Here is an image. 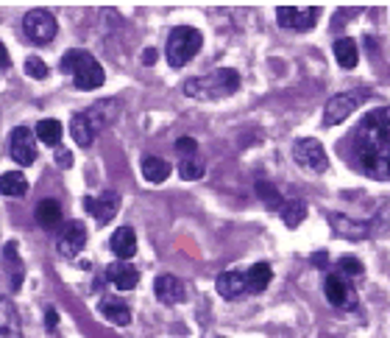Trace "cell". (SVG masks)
<instances>
[{
	"mask_svg": "<svg viewBox=\"0 0 390 338\" xmlns=\"http://www.w3.org/2000/svg\"><path fill=\"white\" fill-rule=\"evenodd\" d=\"M354 162L368 179L390 182V106L368 112L354 132Z\"/></svg>",
	"mask_w": 390,
	"mask_h": 338,
	"instance_id": "cell-1",
	"label": "cell"
},
{
	"mask_svg": "<svg viewBox=\"0 0 390 338\" xmlns=\"http://www.w3.org/2000/svg\"><path fill=\"white\" fill-rule=\"evenodd\" d=\"M117 109H120L117 101H95L89 109L76 112L73 120H70V135H73V140L81 145V148H89V145L95 143V137L115 120Z\"/></svg>",
	"mask_w": 390,
	"mask_h": 338,
	"instance_id": "cell-2",
	"label": "cell"
},
{
	"mask_svg": "<svg viewBox=\"0 0 390 338\" xmlns=\"http://www.w3.org/2000/svg\"><path fill=\"white\" fill-rule=\"evenodd\" d=\"M62 70H64V73H73L76 87L84 90V93H92V90H98V87H103V81H106V73H103V67L98 64V59L81 48L67 50V53L62 56Z\"/></svg>",
	"mask_w": 390,
	"mask_h": 338,
	"instance_id": "cell-3",
	"label": "cell"
},
{
	"mask_svg": "<svg viewBox=\"0 0 390 338\" xmlns=\"http://www.w3.org/2000/svg\"><path fill=\"white\" fill-rule=\"evenodd\" d=\"M237 90H240V73L231 67H220L210 76L184 81V96L190 98H226Z\"/></svg>",
	"mask_w": 390,
	"mask_h": 338,
	"instance_id": "cell-4",
	"label": "cell"
},
{
	"mask_svg": "<svg viewBox=\"0 0 390 338\" xmlns=\"http://www.w3.org/2000/svg\"><path fill=\"white\" fill-rule=\"evenodd\" d=\"M204 45V40H201V31H195V28H190V26H178L171 31V37H168V45H165V56H168V64L171 67H184L198 50Z\"/></svg>",
	"mask_w": 390,
	"mask_h": 338,
	"instance_id": "cell-5",
	"label": "cell"
},
{
	"mask_svg": "<svg viewBox=\"0 0 390 338\" xmlns=\"http://www.w3.org/2000/svg\"><path fill=\"white\" fill-rule=\"evenodd\" d=\"M56 31H59L56 17H53L50 11H45V9H34V11H28V14L23 17V34H25L34 45H47V43H53Z\"/></svg>",
	"mask_w": 390,
	"mask_h": 338,
	"instance_id": "cell-6",
	"label": "cell"
},
{
	"mask_svg": "<svg viewBox=\"0 0 390 338\" xmlns=\"http://www.w3.org/2000/svg\"><path fill=\"white\" fill-rule=\"evenodd\" d=\"M293 159L302 165L304 171H309V174H323V171L329 168V157H326L321 140H315V137L296 140V145H293Z\"/></svg>",
	"mask_w": 390,
	"mask_h": 338,
	"instance_id": "cell-7",
	"label": "cell"
},
{
	"mask_svg": "<svg viewBox=\"0 0 390 338\" xmlns=\"http://www.w3.org/2000/svg\"><path fill=\"white\" fill-rule=\"evenodd\" d=\"M365 101H368V93H362V90L340 93V96L329 98L326 106H323V126H338V123H343L348 115H351L357 106H362Z\"/></svg>",
	"mask_w": 390,
	"mask_h": 338,
	"instance_id": "cell-8",
	"label": "cell"
},
{
	"mask_svg": "<svg viewBox=\"0 0 390 338\" xmlns=\"http://www.w3.org/2000/svg\"><path fill=\"white\" fill-rule=\"evenodd\" d=\"M318 14H321V9L318 6H279L276 9V20H279V26L282 28H293V31H309L312 26H315V20H318Z\"/></svg>",
	"mask_w": 390,
	"mask_h": 338,
	"instance_id": "cell-9",
	"label": "cell"
},
{
	"mask_svg": "<svg viewBox=\"0 0 390 338\" xmlns=\"http://www.w3.org/2000/svg\"><path fill=\"white\" fill-rule=\"evenodd\" d=\"M329 224L338 235H343L348 241H365L368 235H374L377 230H382L385 224L377 218V221H351L343 213H329Z\"/></svg>",
	"mask_w": 390,
	"mask_h": 338,
	"instance_id": "cell-10",
	"label": "cell"
},
{
	"mask_svg": "<svg viewBox=\"0 0 390 338\" xmlns=\"http://www.w3.org/2000/svg\"><path fill=\"white\" fill-rule=\"evenodd\" d=\"M8 154H11V159L20 162L23 168H25V165H34V159H37V140H34V132H31L28 126L11 129Z\"/></svg>",
	"mask_w": 390,
	"mask_h": 338,
	"instance_id": "cell-11",
	"label": "cell"
},
{
	"mask_svg": "<svg viewBox=\"0 0 390 338\" xmlns=\"http://www.w3.org/2000/svg\"><path fill=\"white\" fill-rule=\"evenodd\" d=\"M323 293H326L329 305H335L338 310H354V308H357V293H354V288L348 286L346 277L338 274V271H332V274L326 277Z\"/></svg>",
	"mask_w": 390,
	"mask_h": 338,
	"instance_id": "cell-12",
	"label": "cell"
},
{
	"mask_svg": "<svg viewBox=\"0 0 390 338\" xmlns=\"http://www.w3.org/2000/svg\"><path fill=\"white\" fill-rule=\"evenodd\" d=\"M87 243V227L84 221H67L59 235H56V249L62 257H76Z\"/></svg>",
	"mask_w": 390,
	"mask_h": 338,
	"instance_id": "cell-13",
	"label": "cell"
},
{
	"mask_svg": "<svg viewBox=\"0 0 390 338\" xmlns=\"http://www.w3.org/2000/svg\"><path fill=\"white\" fill-rule=\"evenodd\" d=\"M84 210L89 215H95L98 224H109L117 215V210H120V193L103 191L101 196H87L84 198Z\"/></svg>",
	"mask_w": 390,
	"mask_h": 338,
	"instance_id": "cell-14",
	"label": "cell"
},
{
	"mask_svg": "<svg viewBox=\"0 0 390 338\" xmlns=\"http://www.w3.org/2000/svg\"><path fill=\"white\" fill-rule=\"evenodd\" d=\"M154 293L162 305H178L184 302V286L178 283V277L173 274H159L156 283H154Z\"/></svg>",
	"mask_w": 390,
	"mask_h": 338,
	"instance_id": "cell-15",
	"label": "cell"
},
{
	"mask_svg": "<svg viewBox=\"0 0 390 338\" xmlns=\"http://www.w3.org/2000/svg\"><path fill=\"white\" fill-rule=\"evenodd\" d=\"M215 288H217V293H220L223 299H229V302L248 296V291H246V277H243L240 271H223V274L215 280Z\"/></svg>",
	"mask_w": 390,
	"mask_h": 338,
	"instance_id": "cell-16",
	"label": "cell"
},
{
	"mask_svg": "<svg viewBox=\"0 0 390 338\" xmlns=\"http://www.w3.org/2000/svg\"><path fill=\"white\" fill-rule=\"evenodd\" d=\"M106 280L117 291H131L137 288V283H139V271H137L134 266H129V263L117 260V263H112V266L106 269Z\"/></svg>",
	"mask_w": 390,
	"mask_h": 338,
	"instance_id": "cell-17",
	"label": "cell"
},
{
	"mask_svg": "<svg viewBox=\"0 0 390 338\" xmlns=\"http://www.w3.org/2000/svg\"><path fill=\"white\" fill-rule=\"evenodd\" d=\"M112 252L126 263L129 257H134V252H137V235H134V230L131 227H120V230H115V235H112Z\"/></svg>",
	"mask_w": 390,
	"mask_h": 338,
	"instance_id": "cell-18",
	"label": "cell"
},
{
	"mask_svg": "<svg viewBox=\"0 0 390 338\" xmlns=\"http://www.w3.org/2000/svg\"><path fill=\"white\" fill-rule=\"evenodd\" d=\"M243 277H246V291L248 293H262L273 280V269L268 263H254Z\"/></svg>",
	"mask_w": 390,
	"mask_h": 338,
	"instance_id": "cell-19",
	"label": "cell"
},
{
	"mask_svg": "<svg viewBox=\"0 0 390 338\" xmlns=\"http://www.w3.org/2000/svg\"><path fill=\"white\" fill-rule=\"evenodd\" d=\"M20 336V316L11 299H0V338Z\"/></svg>",
	"mask_w": 390,
	"mask_h": 338,
	"instance_id": "cell-20",
	"label": "cell"
},
{
	"mask_svg": "<svg viewBox=\"0 0 390 338\" xmlns=\"http://www.w3.org/2000/svg\"><path fill=\"white\" fill-rule=\"evenodd\" d=\"M142 176H145V182H151V185H159V182H165L168 176H171V162L168 159H162V157H145L142 159Z\"/></svg>",
	"mask_w": 390,
	"mask_h": 338,
	"instance_id": "cell-21",
	"label": "cell"
},
{
	"mask_svg": "<svg viewBox=\"0 0 390 338\" xmlns=\"http://www.w3.org/2000/svg\"><path fill=\"white\" fill-rule=\"evenodd\" d=\"M98 310L112 322V325H117V327H126L131 322V310L126 302H120V299H101V305H98Z\"/></svg>",
	"mask_w": 390,
	"mask_h": 338,
	"instance_id": "cell-22",
	"label": "cell"
},
{
	"mask_svg": "<svg viewBox=\"0 0 390 338\" xmlns=\"http://www.w3.org/2000/svg\"><path fill=\"white\" fill-rule=\"evenodd\" d=\"M37 224L45 227V230H50V227H59L62 224V204L56 201V198H42L40 204H37Z\"/></svg>",
	"mask_w": 390,
	"mask_h": 338,
	"instance_id": "cell-23",
	"label": "cell"
},
{
	"mask_svg": "<svg viewBox=\"0 0 390 338\" xmlns=\"http://www.w3.org/2000/svg\"><path fill=\"white\" fill-rule=\"evenodd\" d=\"M332 50H335V59H338V64H340L343 70L357 67V62H360V48H357V43H354L351 37H340Z\"/></svg>",
	"mask_w": 390,
	"mask_h": 338,
	"instance_id": "cell-24",
	"label": "cell"
},
{
	"mask_svg": "<svg viewBox=\"0 0 390 338\" xmlns=\"http://www.w3.org/2000/svg\"><path fill=\"white\" fill-rule=\"evenodd\" d=\"M279 215H282L285 227H290V230L302 227L304 218H306V201H304V198H290V201H285L282 210H279Z\"/></svg>",
	"mask_w": 390,
	"mask_h": 338,
	"instance_id": "cell-25",
	"label": "cell"
},
{
	"mask_svg": "<svg viewBox=\"0 0 390 338\" xmlns=\"http://www.w3.org/2000/svg\"><path fill=\"white\" fill-rule=\"evenodd\" d=\"M25 193H28V179H25L20 171L0 174V196L17 198V196H25Z\"/></svg>",
	"mask_w": 390,
	"mask_h": 338,
	"instance_id": "cell-26",
	"label": "cell"
},
{
	"mask_svg": "<svg viewBox=\"0 0 390 338\" xmlns=\"http://www.w3.org/2000/svg\"><path fill=\"white\" fill-rule=\"evenodd\" d=\"M37 140H42L45 145H53V148H59V140H62V135H64V126L59 123V120H53V118H45L37 123Z\"/></svg>",
	"mask_w": 390,
	"mask_h": 338,
	"instance_id": "cell-27",
	"label": "cell"
},
{
	"mask_svg": "<svg viewBox=\"0 0 390 338\" xmlns=\"http://www.w3.org/2000/svg\"><path fill=\"white\" fill-rule=\"evenodd\" d=\"M257 196H260V201L268 207V210H273V213H279L282 210V204H285V198H282V193L270 185V182H265V179H260L257 182Z\"/></svg>",
	"mask_w": 390,
	"mask_h": 338,
	"instance_id": "cell-28",
	"label": "cell"
},
{
	"mask_svg": "<svg viewBox=\"0 0 390 338\" xmlns=\"http://www.w3.org/2000/svg\"><path fill=\"white\" fill-rule=\"evenodd\" d=\"M204 174H207V165H204L198 157H190V159H181V162H178V176L187 179V182H195V179H201Z\"/></svg>",
	"mask_w": 390,
	"mask_h": 338,
	"instance_id": "cell-29",
	"label": "cell"
},
{
	"mask_svg": "<svg viewBox=\"0 0 390 338\" xmlns=\"http://www.w3.org/2000/svg\"><path fill=\"white\" fill-rule=\"evenodd\" d=\"M338 274L351 277V280H360V277L365 274V266H362L357 257H340V260H338Z\"/></svg>",
	"mask_w": 390,
	"mask_h": 338,
	"instance_id": "cell-30",
	"label": "cell"
},
{
	"mask_svg": "<svg viewBox=\"0 0 390 338\" xmlns=\"http://www.w3.org/2000/svg\"><path fill=\"white\" fill-rule=\"evenodd\" d=\"M3 254H6V263L14 269V288H20V277H23V266H20V257H17V243L8 241L6 243V249H3Z\"/></svg>",
	"mask_w": 390,
	"mask_h": 338,
	"instance_id": "cell-31",
	"label": "cell"
},
{
	"mask_svg": "<svg viewBox=\"0 0 390 338\" xmlns=\"http://www.w3.org/2000/svg\"><path fill=\"white\" fill-rule=\"evenodd\" d=\"M25 73H28L31 79H45V76H47V64H45L40 56H28V59H25Z\"/></svg>",
	"mask_w": 390,
	"mask_h": 338,
	"instance_id": "cell-32",
	"label": "cell"
},
{
	"mask_svg": "<svg viewBox=\"0 0 390 338\" xmlns=\"http://www.w3.org/2000/svg\"><path fill=\"white\" fill-rule=\"evenodd\" d=\"M176 151H178V154H184V159H190V157H195L198 143H195L193 137H181V140H176Z\"/></svg>",
	"mask_w": 390,
	"mask_h": 338,
	"instance_id": "cell-33",
	"label": "cell"
},
{
	"mask_svg": "<svg viewBox=\"0 0 390 338\" xmlns=\"http://www.w3.org/2000/svg\"><path fill=\"white\" fill-rule=\"evenodd\" d=\"M56 165L59 168H73V154L67 148H56Z\"/></svg>",
	"mask_w": 390,
	"mask_h": 338,
	"instance_id": "cell-34",
	"label": "cell"
},
{
	"mask_svg": "<svg viewBox=\"0 0 390 338\" xmlns=\"http://www.w3.org/2000/svg\"><path fill=\"white\" fill-rule=\"evenodd\" d=\"M45 325H47L50 330H56V325H59V313H56V308H47V313H45Z\"/></svg>",
	"mask_w": 390,
	"mask_h": 338,
	"instance_id": "cell-35",
	"label": "cell"
},
{
	"mask_svg": "<svg viewBox=\"0 0 390 338\" xmlns=\"http://www.w3.org/2000/svg\"><path fill=\"white\" fill-rule=\"evenodd\" d=\"M0 67L6 70V67H11V59H8V50H6V45L0 43Z\"/></svg>",
	"mask_w": 390,
	"mask_h": 338,
	"instance_id": "cell-36",
	"label": "cell"
},
{
	"mask_svg": "<svg viewBox=\"0 0 390 338\" xmlns=\"http://www.w3.org/2000/svg\"><path fill=\"white\" fill-rule=\"evenodd\" d=\"M142 62H145V64H154V62H156V50L145 48V53H142Z\"/></svg>",
	"mask_w": 390,
	"mask_h": 338,
	"instance_id": "cell-37",
	"label": "cell"
},
{
	"mask_svg": "<svg viewBox=\"0 0 390 338\" xmlns=\"http://www.w3.org/2000/svg\"><path fill=\"white\" fill-rule=\"evenodd\" d=\"M315 266H326V252H318V254H315Z\"/></svg>",
	"mask_w": 390,
	"mask_h": 338,
	"instance_id": "cell-38",
	"label": "cell"
}]
</instances>
